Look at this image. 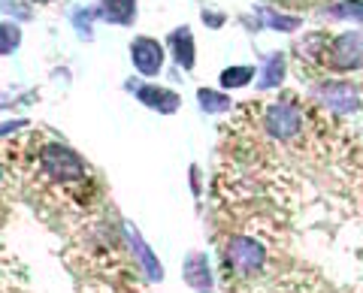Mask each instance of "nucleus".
<instances>
[{"mask_svg": "<svg viewBox=\"0 0 363 293\" xmlns=\"http://www.w3.org/2000/svg\"><path fill=\"white\" fill-rule=\"evenodd\" d=\"M40 166L55 182H76L85 176V161L67 145H45L40 151Z\"/></svg>", "mask_w": 363, "mask_h": 293, "instance_id": "f257e3e1", "label": "nucleus"}, {"mask_svg": "<svg viewBox=\"0 0 363 293\" xmlns=\"http://www.w3.org/2000/svg\"><path fill=\"white\" fill-rule=\"evenodd\" d=\"M224 257L240 275H255L267 263V248L252 236H230L224 245Z\"/></svg>", "mask_w": 363, "mask_h": 293, "instance_id": "f03ea898", "label": "nucleus"}, {"mask_svg": "<svg viewBox=\"0 0 363 293\" xmlns=\"http://www.w3.org/2000/svg\"><path fill=\"white\" fill-rule=\"evenodd\" d=\"M315 100L327 109L339 112V115H345V112H357L360 109V97H357V88L351 82H342V79H324V82H318L312 88Z\"/></svg>", "mask_w": 363, "mask_h": 293, "instance_id": "7ed1b4c3", "label": "nucleus"}, {"mask_svg": "<svg viewBox=\"0 0 363 293\" xmlns=\"http://www.w3.org/2000/svg\"><path fill=\"white\" fill-rule=\"evenodd\" d=\"M264 124L276 139H294L303 130V112L294 100H279V103H272L267 109Z\"/></svg>", "mask_w": 363, "mask_h": 293, "instance_id": "20e7f679", "label": "nucleus"}, {"mask_svg": "<svg viewBox=\"0 0 363 293\" xmlns=\"http://www.w3.org/2000/svg\"><path fill=\"white\" fill-rule=\"evenodd\" d=\"M333 70H357L363 67V30H348L342 37H336L327 49Z\"/></svg>", "mask_w": 363, "mask_h": 293, "instance_id": "39448f33", "label": "nucleus"}, {"mask_svg": "<svg viewBox=\"0 0 363 293\" xmlns=\"http://www.w3.org/2000/svg\"><path fill=\"white\" fill-rule=\"evenodd\" d=\"M130 61L143 76H157L164 67V46L152 37H136L130 42Z\"/></svg>", "mask_w": 363, "mask_h": 293, "instance_id": "423d86ee", "label": "nucleus"}, {"mask_svg": "<svg viewBox=\"0 0 363 293\" xmlns=\"http://www.w3.org/2000/svg\"><path fill=\"white\" fill-rule=\"evenodd\" d=\"M182 278L185 285L197 293H212V272H209V260L203 251H191L182 263Z\"/></svg>", "mask_w": 363, "mask_h": 293, "instance_id": "0eeeda50", "label": "nucleus"}, {"mask_svg": "<svg viewBox=\"0 0 363 293\" xmlns=\"http://www.w3.org/2000/svg\"><path fill=\"white\" fill-rule=\"evenodd\" d=\"M124 239H128L130 251L136 254V260L143 263L145 275H149L152 281H161V278H164V266H161V260H157V257L152 254V248L145 245V239L140 236V230H136L133 224H124Z\"/></svg>", "mask_w": 363, "mask_h": 293, "instance_id": "6e6552de", "label": "nucleus"}, {"mask_svg": "<svg viewBox=\"0 0 363 293\" xmlns=\"http://www.w3.org/2000/svg\"><path fill=\"white\" fill-rule=\"evenodd\" d=\"M136 97L143 100L149 109H157V112H164V115H169V112H176L179 103H182V97L176 91H169V88H157V85H136L133 88Z\"/></svg>", "mask_w": 363, "mask_h": 293, "instance_id": "1a4fd4ad", "label": "nucleus"}, {"mask_svg": "<svg viewBox=\"0 0 363 293\" xmlns=\"http://www.w3.org/2000/svg\"><path fill=\"white\" fill-rule=\"evenodd\" d=\"M97 18L109 21V25L128 28V25H133V18H136V0H100Z\"/></svg>", "mask_w": 363, "mask_h": 293, "instance_id": "9d476101", "label": "nucleus"}, {"mask_svg": "<svg viewBox=\"0 0 363 293\" xmlns=\"http://www.w3.org/2000/svg\"><path fill=\"white\" fill-rule=\"evenodd\" d=\"M169 49H173V54H176V61L185 67V70H191L194 67V37H191V30L182 25V28H176L173 33H169Z\"/></svg>", "mask_w": 363, "mask_h": 293, "instance_id": "9b49d317", "label": "nucleus"}, {"mask_svg": "<svg viewBox=\"0 0 363 293\" xmlns=\"http://www.w3.org/2000/svg\"><path fill=\"white\" fill-rule=\"evenodd\" d=\"M281 79H285V54L272 52V54H267V58H264V73H260L257 88H260V91H267V88L281 85Z\"/></svg>", "mask_w": 363, "mask_h": 293, "instance_id": "f8f14e48", "label": "nucleus"}, {"mask_svg": "<svg viewBox=\"0 0 363 293\" xmlns=\"http://www.w3.org/2000/svg\"><path fill=\"white\" fill-rule=\"evenodd\" d=\"M197 100H200V109L203 112H227L233 106V100L227 94H218V91H209V88H200L197 91Z\"/></svg>", "mask_w": 363, "mask_h": 293, "instance_id": "ddd939ff", "label": "nucleus"}, {"mask_svg": "<svg viewBox=\"0 0 363 293\" xmlns=\"http://www.w3.org/2000/svg\"><path fill=\"white\" fill-rule=\"evenodd\" d=\"M333 18H345V21H354V25H363V4L360 0H339L327 9Z\"/></svg>", "mask_w": 363, "mask_h": 293, "instance_id": "4468645a", "label": "nucleus"}, {"mask_svg": "<svg viewBox=\"0 0 363 293\" xmlns=\"http://www.w3.org/2000/svg\"><path fill=\"white\" fill-rule=\"evenodd\" d=\"M257 13H260V18L267 21V28H276V30H297L303 25L297 16H279L276 9H267V6H260Z\"/></svg>", "mask_w": 363, "mask_h": 293, "instance_id": "2eb2a0df", "label": "nucleus"}, {"mask_svg": "<svg viewBox=\"0 0 363 293\" xmlns=\"http://www.w3.org/2000/svg\"><path fill=\"white\" fill-rule=\"evenodd\" d=\"M18 42H21V30L18 25L13 21H0V54H13V49H18Z\"/></svg>", "mask_w": 363, "mask_h": 293, "instance_id": "dca6fc26", "label": "nucleus"}, {"mask_svg": "<svg viewBox=\"0 0 363 293\" xmlns=\"http://www.w3.org/2000/svg\"><path fill=\"white\" fill-rule=\"evenodd\" d=\"M252 76H255L252 67H227L221 73V85L224 88H242V85L252 82Z\"/></svg>", "mask_w": 363, "mask_h": 293, "instance_id": "f3484780", "label": "nucleus"}, {"mask_svg": "<svg viewBox=\"0 0 363 293\" xmlns=\"http://www.w3.org/2000/svg\"><path fill=\"white\" fill-rule=\"evenodd\" d=\"M203 21H209L212 28H218L221 21H224V16H218V13H206V9H203Z\"/></svg>", "mask_w": 363, "mask_h": 293, "instance_id": "a211bd4d", "label": "nucleus"}, {"mask_svg": "<svg viewBox=\"0 0 363 293\" xmlns=\"http://www.w3.org/2000/svg\"><path fill=\"white\" fill-rule=\"evenodd\" d=\"M33 4H52V0H33Z\"/></svg>", "mask_w": 363, "mask_h": 293, "instance_id": "6ab92c4d", "label": "nucleus"}, {"mask_svg": "<svg viewBox=\"0 0 363 293\" xmlns=\"http://www.w3.org/2000/svg\"><path fill=\"white\" fill-rule=\"evenodd\" d=\"M0 176H4V170H0Z\"/></svg>", "mask_w": 363, "mask_h": 293, "instance_id": "aec40b11", "label": "nucleus"}]
</instances>
